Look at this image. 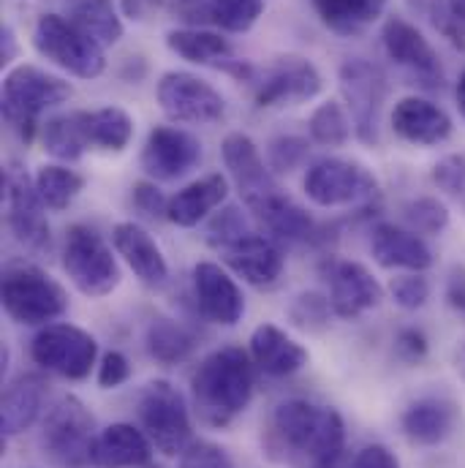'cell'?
Wrapping results in <instances>:
<instances>
[{"instance_id":"1","label":"cell","mask_w":465,"mask_h":468,"mask_svg":"<svg viewBox=\"0 0 465 468\" xmlns=\"http://www.w3.org/2000/svg\"><path fill=\"white\" fill-rule=\"evenodd\" d=\"M264 450L272 461L294 468H338L346 450V422L333 406L291 398L269 414Z\"/></svg>"},{"instance_id":"2","label":"cell","mask_w":465,"mask_h":468,"mask_svg":"<svg viewBox=\"0 0 465 468\" xmlns=\"http://www.w3.org/2000/svg\"><path fill=\"white\" fill-rule=\"evenodd\" d=\"M256 365L242 346L210 351L191 373V403L202 425L224 431L250 406Z\"/></svg>"},{"instance_id":"3","label":"cell","mask_w":465,"mask_h":468,"mask_svg":"<svg viewBox=\"0 0 465 468\" xmlns=\"http://www.w3.org/2000/svg\"><path fill=\"white\" fill-rule=\"evenodd\" d=\"M71 96L74 88L63 77L49 74L47 69H38L33 63H19L3 77L0 112L19 139L30 142L36 133H41L44 112L60 107Z\"/></svg>"},{"instance_id":"4","label":"cell","mask_w":465,"mask_h":468,"mask_svg":"<svg viewBox=\"0 0 465 468\" xmlns=\"http://www.w3.org/2000/svg\"><path fill=\"white\" fill-rule=\"evenodd\" d=\"M0 303L5 316L25 327H47L69 311L66 289L30 261L5 264Z\"/></svg>"},{"instance_id":"5","label":"cell","mask_w":465,"mask_h":468,"mask_svg":"<svg viewBox=\"0 0 465 468\" xmlns=\"http://www.w3.org/2000/svg\"><path fill=\"white\" fill-rule=\"evenodd\" d=\"M302 191L324 210L356 207L359 213H367L381 205V186L375 175L365 164L341 155L313 161L302 177Z\"/></svg>"},{"instance_id":"6","label":"cell","mask_w":465,"mask_h":468,"mask_svg":"<svg viewBox=\"0 0 465 468\" xmlns=\"http://www.w3.org/2000/svg\"><path fill=\"white\" fill-rule=\"evenodd\" d=\"M60 264L74 289L93 300L112 294L122 281L115 245H110L104 234L88 224H74L66 229Z\"/></svg>"},{"instance_id":"7","label":"cell","mask_w":465,"mask_h":468,"mask_svg":"<svg viewBox=\"0 0 465 468\" xmlns=\"http://www.w3.org/2000/svg\"><path fill=\"white\" fill-rule=\"evenodd\" d=\"M136 417L153 447L166 458H180L194 444L191 409L183 392L166 378H155L139 392Z\"/></svg>"},{"instance_id":"8","label":"cell","mask_w":465,"mask_h":468,"mask_svg":"<svg viewBox=\"0 0 465 468\" xmlns=\"http://www.w3.org/2000/svg\"><path fill=\"white\" fill-rule=\"evenodd\" d=\"M96 436V420L77 395H63L41 420V452L58 468L90 466Z\"/></svg>"},{"instance_id":"9","label":"cell","mask_w":465,"mask_h":468,"mask_svg":"<svg viewBox=\"0 0 465 468\" xmlns=\"http://www.w3.org/2000/svg\"><path fill=\"white\" fill-rule=\"evenodd\" d=\"M33 47L44 60L77 80H96L107 71L104 49L69 16L41 14L33 25Z\"/></svg>"},{"instance_id":"10","label":"cell","mask_w":465,"mask_h":468,"mask_svg":"<svg viewBox=\"0 0 465 468\" xmlns=\"http://www.w3.org/2000/svg\"><path fill=\"white\" fill-rule=\"evenodd\" d=\"M30 359L47 373L82 381L93 367H99V341L77 324L52 322L30 341Z\"/></svg>"},{"instance_id":"11","label":"cell","mask_w":465,"mask_h":468,"mask_svg":"<svg viewBox=\"0 0 465 468\" xmlns=\"http://www.w3.org/2000/svg\"><path fill=\"white\" fill-rule=\"evenodd\" d=\"M3 199L11 237L30 253H47L52 248L47 205L36 191V180L19 161H8L3 169Z\"/></svg>"},{"instance_id":"12","label":"cell","mask_w":465,"mask_h":468,"mask_svg":"<svg viewBox=\"0 0 465 468\" xmlns=\"http://www.w3.org/2000/svg\"><path fill=\"white\" fill-rule=\"evenodd\" d=\"M341 93L349 107L356 139L365 144H375L381 136V112L389 99L386 74L370 60H346L341 66Z\"/></svg>"},{"instance_id":"13","label":"cell","mask_w":465,"mask_h":468,"mask_svg":"<svg viewBox=\"0 0 465 468\" xmlns=\"http://www.w3.org/2000/svg\"><path fill=\"white\" fill-rule=\"evenodd\" d=\"M155 101L172 122L207 125L227 115L221 90L191 71H166L155 85Z\"/></svg>"},{"instance_id":"14","label":"cell","mask_w":465,"mask_h":468,"mask_svg":"<svg viewBox=\"0 0 465 468\" xmlns=\"http://www.w3.org/2000/svg\"><path fill=\"white\" fill-rule=\"evenodd\" d=\"M322 90H324V77L308 58L280 55L256 80L253 99L259 110H283V107L308 104Z\"/></svg>"},{"instance_id":"15","label":"cell","mask_w":465,"mask_h":468,"mask_svg":"<svg viewBox=\"0 0 465 468\" xmlns=\"http://www.w3.org/2000/svg\"><path fill=\"white\" fill-rule=\"evenodd\" d=\"M322 275L330 286V305L338 319L354 322L365 316L367 311L378 308L384 300V286L378 278L359 261L341 259V256H324Z\"/></svg>"},{"instance_id":"16","label":"cell","mask_w":465,"mask_h":468,"mask_svg":"<svg viewBox=\"0 0 465 468\" xmlns=\"http://www.w3.org/2000/svg\"><path fill=\"white\" fill-rule=\"evenodd\" d=\"M202 161V142L177 125H155L150 128L139 164L144 175L155 183H174L194 172Z\"/></svg>"},{"instance_id":"17","label":"cell","mask_w":465,"mask_h":468,"mask_svg":"<svg viewBox=\"0 0 465 468\" xmlns=\"http://www.w3.org/2000/svg\"><path fill=\"white\" fill-rule=\"evenodd\" d=\"M381 44H384L386 58L403 71H408L414 80H419V85L433 88V90L444 85V69H441L439 52L425 38V33L408 19L389 16L381 27Z\"/></svg>"},{"instance_id":"18","label":"cell","mask_w":465,"mask_h":468,"mask_svg":"<svg viewBox=\"0 0 465 468\" xmlns=\"http://www.w3.org/2000/svg\"><path fill=\"white\" fill-rule=\"evenodd\" d=\"M196 314L218 327H234L245 316V294L234 275L218 261H199L191 270Z\"/></svg>"},{"instance_id":"19","label":"cell","mask_w":465,"mask_h":468,"mask_svg":"<svg viewBox=\"0 0 465 468\" xmlns=\"http://www.w3.org/2000/svg\"><path fill=\"white\" fill-rule=\"evenodd\" d=\"M166 47L177 58L229 74L239 82H256V69L234 55V47L216 30L207 27H174L166 33Z\"/></svg>"},{"instance_id":"20","label":"cell","mask_w":465,"mask_h":468,"mask_svg":"<svg viewBox=\"0 0 465 468\" xmlns=\"http://www.w3.org/2000/svg\"><path fill=\"white\" fill-rule=\"evenodd\" d=\"M221 158H224L229 180L234 183V188L239 191L245 207H250V205L267 199L269 194L280 191V186L275 180V172L269 169V164L261 155L259 144L248 133L234 131L229 136H224Z\"/></svg>"},{"instance_id":"21","label":"cell","mask_w":465,"mask_h":468,"mask_svg":"<svg viewBox=\"0 0 465 468\" xmlns=\"http://www.w3.org/2000/svg\"><path fill=\"white\" fill-rule=\"evenodd\" d=\"M224 256V264L237 278L250 283L253 289H272L283 278L286 256L280 250V242L261 232L242 234L239 239L229 242L218 250Z\"/></svg>"},{"instance_id":"22","label":"cell","mask_w":465,"mask_h":468,"mask_svg":"<svg viewBox=\"0 0 465 468\" xmlns=\"http://www.w3.org/2000/svg\"><path fill=\"white\" fill-rule=\"evenodd\" d=\"M112 245L125 267L147 289H161L169 283V261L155 242V237L136 221H120L112 229Z\"/></svg>"},{"instance_id":"23","label":"cell","mask_w":465,"mask_h":468,"mask_svg":"<svg viewBox=\"0 0 465 468\" xmlns=\"http://www.w3.org/2000/svg\"><path fill=\"white\" fill-rule=\"evenodd\" d=\"M370 253L378 267L395 272H425L433 267V248L425 237L397 224H375L370 232Z\"/></svg>"},{"instance_id":"24","label":"cell","mask_w":465,"mask_h":468,"mask_svg":"<svg viewBox=\"0 0 465 468\" xmlns=\"http://www.w3.org/2000/svg\"><path fill=\"white\" fill-rule=\"evenodd\" d=\"M392 131L397 139L417 147H436L452 136V117L422 96H406L392 110Z\"/></svg>"},{"instance_id":"25","label":"cell","mask_w":465,"mask_h":468,"mask_svg":"<svg viewBox=\"0 0 465 468\" xmlns=\"http://www.w3.org/2000/svg\"><path fill=\"white\" fill-rule=\"evenodd\" d=\"M458 417L455 400L444 395H425L403 409L400 431L414 447H439L455 433Z\"/></svg>"},{"instance_id":"26","label":"cell","mask_w":465,"mask_h":468,"mask_svg":"<svg viewBox=\"0 0 465 468\" xmlns=\"http://www.w3.org/2000/svg\"><path fill=\"white\" fill-rule=\"evenodd\" d=\"M248 354H250L256 370H261L264 376H272V378L294 376L311 359V351L305 349L297 338H291L286 330H280L278 324H269V322L259 324L250 333Z\"/></svg>"},{"instance_id":"27","label":"cell","mask_w":465,"mask_h":468,"mask_svg":"<svg viewBox=\"0 0 465 468\" xmlns=\"http://www.w3.org/2000/svg\"><path fill=\"white\" fill-rule=\"evenodd\" d=\"M248 213H253V218L264 227V232L275 242L305 245V242L319 239V224L311 218V213L302 205H297L283 191H275L267 199L250 205Z\"/></svg>"},{"instance_id":"28","label":"cell","mask_w":465,"mask_h":468,"mask_svg":"<svg viewBox=\"0 0 465 468\" xmlns=\"http://www.w3.org/2000/svg\"><path fill=\"white\" fill-rule=\"evenodd\" d=\"M229 199V180L221 172L205 175L185 188H180L174 197H169V213L166 221L180 229H194L202 221H207L213 213H218Z\"/></svg>"},{"instance_id":"29","label":"cell","mask_w":465,"mask_h":468,"mask_svg":"<svg viewBox=\"0 0 465 468\" xmlns=\"http://www.w3.org/2000/svg\"><path fill=\"white\" fill-rule=\"evenodd\" d=\"M153 441L131 422H115L104 428L90 452L93 468H144L153 463Z\"/></svg>"},{"instance_id":"30","label":"cell","mask_w":465,"mask_h":468,"mask_svg":"<svg viewBox=\"0 0 465 468\" xmlns=\"http://www.w3.org/2000/svg\"><path fill=\"white\" fill-rule=\"evenodd\" d=\"M47 381L36 373H22L3 389L0 403V431L3 439H14L36 425L44 411Z\"/></svg>"},{"instance_id":"31","label":"cell","mask_w":465,"mask_h":468,"mask_svg":"<svg viewBox=\"0 0 465 468\" xmlns=\"http://www.w3.org/2000/svg\"><path fill=\"white\" fill-rule=\"evenodd\" d=\"M41 144L60 164L79 161L88 150H93V144H90V125H88V110H74V112L49 117L41 125Z\"/></svg>"},{"instance_id":"32","label":"cell","mask_w":465,"mask_h":468,"mask_svg":"<svg viewBox=\"0 0 465 468\" xmlns=\"http://www.w3.org/2000/svg\"><path fill=\"white\" fill-rule=\"evenodd\" d=\"M322 25L338 36H359L381 19L386 0H311Z\"/></svg>"},{"instance_id":"33","label":"cell","mask_w":465,"mask_h":468,"mask_svg":"<svg viewBox=\"0 0 465 468\" xmlns=\"http://www.w3.org/2000/svg\"><path fill=\"white\" fill-rule=\"evenodd\" d=\"M144 349L158 365H180L196 349V335L169 316H155L144 333Z\"/></svg>"},{"instance_id":"34","label":"cell","mask_w":465,"mask_h":468,"mask_svg":"<svg viewBox=\"0 0 465 468\" xmlns=\"http://www.w3.org/2000/svg\"><path fill=\"white\" fill-rule=\"evenodd\" d=\"M69 19L88 38H93L101 49L115 47L125 33V25H122L115 0H77Z\"/></svg>"},{"instance_id":"35","label":"cell","mask_w":465,"mask_h":468,"mask_svg":"<svg viewBox=\"0 0 465 468\" xmlns=\"http://www.w3.org/2000/svg\"><path fill=\"white\" fill-rule=\"evenodd\" d=\"M36 191L47 210L63 213L74 205V199L85 191V177L77 169H69V164H44L33 175Z\"/></svg>"},{"instance_id":"36","label":"cell","mask_w":465,"mask_h":468,"mask_svg":"<svg viewBox=\"0 0 465 468\" xmlns=\"http://www.w3.org/2000/svg\"><path fill=\"white\" fill-rule=\"evenodd\" d=\"M90 144L101 153H122L133 139V117L120 107L88 110Z\"/></svg>"},{"instance_id":"37","label":"cell","mask_w":465,"mask_h":468,"mask_svg":"<svg viewBox=\"0 0 465 468\" xmlns=\"http://www.w3.org/2000/svg\"><path fill=\"white\" fill-rule=\"evenodd\" d=\"M351 131H354V122H351L349 110L335 99L319 104L308 117L311 142L322 147H343L351 139Z\"/></svg>"},{"instance_id":"38","label":"cell","mask_w":465,"mask_h":468,"mask_svg":"<svg viewBox=\"0 0 465 468\" xmlns=\"http://www.w3.org/2000/svg\"><path fill=\"white\" fill-rule=\"evenodd\" d=\"M286 314H289V322L302 333H324L330 327V319L335 316L330 297H324L319 292H300L289 303Z\"/></svg>"},{"instance_id":"39","label":"cell","mask_w":465,"mask_h":468,"mask_svg":"<svg viewBox=\"0 0 465 468\" xmlns=\"http://www.w3.org/2000/svg\"><path fill=\"white\" fill-rule=\"evenodd\" d=\"M261 14V0H210V25L227 33H248Z\"/></svg>"},{"instance_id":"40","label":"cell","mask_w":465,"mask_h":468,"mask_svg":"<svg viewBox=\"0 0 465 468\" xmlns=\"http://www.w3.org/2000/svg\"><path fill=\"white\" fill-rule=\"evenodd\" d=\"M403 221L411 232L433 237V234L447 232L452 216H449V207L439 197H417L403 205Z\"/></svg>"},{"instance_id":"41","label":"cell","mask_w":465,"mask_h":468,"mask_svg":"<svg viewBox=\"0 0 465 468\" xmlns=\"http://www.w3.org/2000/svg\"><path fill=\"white\" fill-rule=\"evenodd\" d=\"M311 153V142L305 136H297V133H283V136H275L269 139L267 144V164L275 175H289L294 169H300L305 164Z\"/></svg>"},{"instance_id":"42","label":"cell","mask_w":465,"mask_h":468,"mask_svg":"<svg viewBox=\"0 0 465 468\" xmlns=\"http://www.w3.org/2000/svg\"><path fill=\"white\" fill-rule=\"evenodd\" d=\"M428 14L433 27L455 49L465 52V0H430Z\"/></svg>"},{"instance_id":"43","label":"cell","mask_w":465,"mask_h":468,"mask_svg":"<svg viewBox=\"0 0 465 468\" xmlns=\"http://www.w3.org/2000/svg\"><path fill=\"white\" fill-rule=\"evenodd\" d=\"M430 281L425 272H400L389 281V297L403 311H419L430 300Z\"/></svg>"},{"instance_id":"44","label":"cell","mask_w":465,"mask_h":468,"mask_svg":"<svg viewBox=\"0 0 465 468\" xmlns=\"http://www.w3.org/2000/svg\"><path fill=\"white\" fill-rule=\"evenodd\" d=\"M248 232H253V229H250V221L242 216V210L234 207V205H227L224 210H218V213L210 218L207 232H205V239H207V245H213L216 250H221V248H227L229 242L239 239L242 234Z\"/></svg>"},{"instance_id":"45","label":"cell","mask_w":465,"mask_h":468,"mask_svg":"<svg viewBox=\"0 0 465 468\" xmlns=\"http://www.w3.org/2000/svg\"><path fill=\"white\" fill-rule=\"evenodd\" d=\"M131 205L147 221H166L169 197H164V191L155 186V180L133 183V188H131Z\"/></svg>"},{"instance_id":"46","label":"cell","mask_w":465,"mask_h":468,"mask_svg":"<svg viewBox=\"0 0 465 468\" xmlns=\"http://www.w3.org/2000/svg\"><path fill=\"white\" fill-rule=\"evenodd\" d=\"M430 177H433V183L439 186V191H444L447 197H452V199H458V202L465 199V155H458V153L444 155V158L433 166Z\"/></svg>"},{"instance_id":"47","label":"cell","mask_w":465,"mask_h":468,"mask_svg":"<svg viewBox=\"0 0 465 468\" xmlns=\"http://www.w3.org/2000/svg\"><path fill=\"white\" fill-rule=\"evenodd\" d=\"M177 468H234L229 452L213 441H194L183 455Z\"/></svg>"},{"instance_id":"48","label":"cell","mask_w":465,"mask_h":468,"mask_svg":"<svg viewBox=\"0 0 465 468\" xmlns=\"http://www.w3.org/2000/svg\"><path fill=\"white\" fill-rule=\"evenodd\" d=\"M128 378H131V362H128V356L122 351L112 349L101 354L99 367H96V381H99L101 389H117Z\"/></svg>"},{"instance_id":"49","label":"cell","mask_w":465,"mask_h":468,"mask_svg":"<svg viewBox=\"0 0 465 468\" xmlns=\"http://www.w3.org/2000/svg\"><path fill=\"white\" fill-rule=\"evenodd\" d=\"M430 351V341L419 327H403L395 335V356L406 365H419Z\"/></svg>"},{"instance_id":"50","label":"cell","mask_w":465,"mask_h":468,"mask_svg":"<svg viewBox=\"0 0 465 468\" xmlns=\"http://www.w3.org/2000/svg\"><path fill=\"white\" fill-rule=\"evenodd\" d=\"M169 8L183 27H210V0H172Z\"/></svg>"},{"instance_id":"51","label":"cell","mask_w":465,"mask_h":468,"mask_svg":"<svg viewBox=\"0 0 465 468\" xmlns=\"http://www.w3.org/2000/svg\"><path fill=\"white\" fill-rule=\"evenodd\" d=\"M349 468H400L397 455L384 447V444H367L362 447L354 458H351Z\"/></svg>"},{"instance_id":"52","label":"cell","mask_w":465,"mask_h":468,"mask_svg":"<svg viewBox=\"0 0 465 468\" xmlns=\"http://www.w3.org/2000/svg\"><path fill=\"white\" fill-rule=\"evenodd\" d=\"M444 297H447V305L465 319V267H452Z\"/></svg>"},{"instance_id":"53","label":"cell","mask_w":465,"mask_h":468,"mask_svg":"<svg viewBox=\"0 0 465 468\" xmlns=\"http://www.w3.org/2000/svg\"><path fill=\"white\" fill-rule=\"evenodd\" d=\"M19 55V41H16V33L11 25H3L0 30V63L3 66H11Z\"/></svg>"},{"instance_id":"54","label":"cell","mask_w":465,"mask_h":468,"mask_svg":"<svg viewBox=\"0 0 465 468\" xmlns=\"http://www.w3.org/2000/svg\"><path fill=\"white\" fill-rule=\"evenodd\" d=\"M452 362H455V370H458V376L465 381V338L458 341V346H455V354H452Z\"/></svg>"},{"instance_id":"55","label":"cell","mask_w":465,"mask_h":468,"mask_svg":"<svg viewBox=\"0 0 465 468\" xmlns=\"http://www.w3.org/2000/svg\"><path fill=\"white\" fill-rule=\"evenodd\" d=\"M455 96H458V110H460V115L465 120V71L460 74V80H458V90H455Z\"/></svg>"},{"instance_id":"56","label":"cell","mask_w":465,"mask_h":468,"mask_svg":"<svg viewBox=\"0 0 465 468\" xmlns=\"http://www.w3.org/2000/svg\"><path fill=\"white\" fill-rule=\"evenodd\" d=\"M144 468H164V466H155V463H150V466H144Z\"/></svg>"}]
</instances>
